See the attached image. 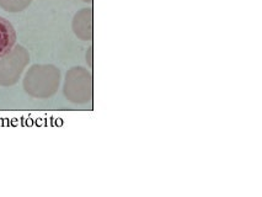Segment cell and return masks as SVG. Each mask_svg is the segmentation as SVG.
<instances>
[{"label": "cell", "mask_w": 262, "mask_h": 197, "mask_svg": "<svg viewBox=\"0 0 262 197\" xmlns=\"http://www.w3.org/2000/svg\"><path fill=\"white\" fill-rule=\"evenodd\" d=\"M16 42V32L10 23L0 16V58L13 50Z\"/></svg>", "instance_id": "1"}, {"label": "cell", "mask_w": 262, "mask_h": 197, "mask_svg": "<svg viewBox=\"0 0 262 197\" xmlns=\"http://www.w3.org/2000/svg\"><path fill=\"white\" fill-rule=\"evenodd\" d=\"M31 4V0H0V5L5 10L11 11V13H17V11L24 10Z\"/></svg>", "instance_id": "2"}]
</instances>
